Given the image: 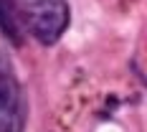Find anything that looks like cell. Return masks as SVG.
Here are the masks:
<instances>
[{
  "label": "cell",
  "instance_id": "cell-1",
  "mask_svg": "<svg viewBox=\"0 0 147 132\" xmlns=\"http://www.w3.org/2000/svg\"><path fill=\"white\" fill-rule=\"evenodd\" d=\"M15 8L23 28H28L43 46L56 43L69 26V5L63 0H18Z\"/></svg>",
  "mask_w": 147,
  "mask_h": 132
}]
</instances>
